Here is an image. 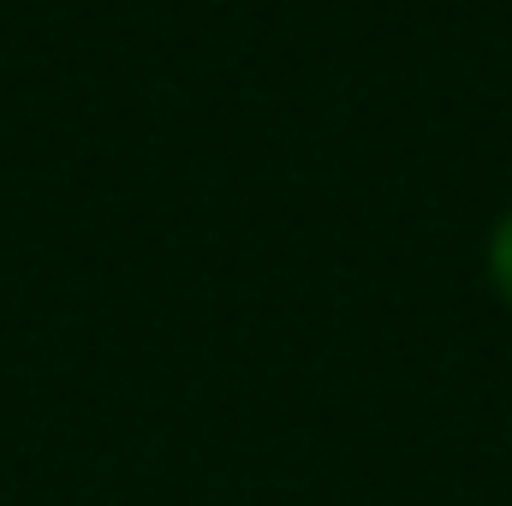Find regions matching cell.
Returning <instances> with one entry per match:
<instances>
[{
  "label": "cell",
  "mask_w": 512,
  "mask_h": 506,
  "mask_svg": "<svg viewBox=\"0 0 512 506\" xmlns=\"http://www.w3.org/2000/svg\"><path fill=\"white\" fill-rule=\"evenodd\" d=\"M489 268H495V286L512 298V209H507V221L495 227V245H489Z\"/></svg>",
  "instance_id": "1"
}]
</instances>
